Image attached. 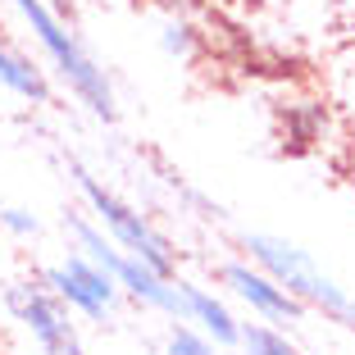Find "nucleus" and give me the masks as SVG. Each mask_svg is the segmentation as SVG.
I'll list each match as a JSON object with an SVG mask.
<instances>
[{"label":"nucleus","mask_w":355,"mask_h":355,"mask_svg":"<svg viewBox=\"0 0 355 355\" xmlns=\"http://www.w3.org/2000/svg\"><path fill=\"white\" fill-rule=\"evenodd\" d=\"M0 232H14V237H37V232H42V223H37V214H32V209L5 205V209H0Z\"/></svg>","instance_id":"nucleus-13"},{"label":"nucleus","mask_w":355,"mask_h":355,"mask_svg":"<svg viewBox=\"0 0 355 355\" xmlns=\"http://www.w3.org/2000/svg\"><path fill=\"white\" fill-rule=\"evenodd\" d=\"M159 355H219V346L209 342L200 328L173 324V328L164 333V346H159Z\"/></svg>","instance_id":"nucleus-12"},{"label":"nucleus","mask_w":355,"mask_h":355,"mask_svg":"<svg viewBox=\"0 0 355 355\" xmlns=\"http://www.w3.org/2000/svg\"><path fill=\"white\" fill-rule=\"evenodd\" d=\"M42 282L78 314V319H87V324H105V319H114L119 301H123L119 282L110 278L92 255H83V251H69L64 260L46 264Z\"/></svg>","instance_id":"nucleus-6"},{"label":"nucleus","mask_w":355,"mask_h":355,"mask_svg":"<svg viewBox=\"0 0 355 355\" xmlns=\"http://www.w3.org/2000/svg\"><path fill=\"white\" fill-rule=\"evenodd\" d=\"M219 282L228 287L232 301L251 310L255 324L292 328V324H301V319H305V305L296 301V296L287 292L273 273H264L260 264H251V260H228V264H219Z\"/></svg>","instance_id":"nucleus-7"},{"label":"nucleus","mask_w":355,"mask_h":355,"mask_svg":"<svg viewBox=\"0 0 355 355\" xmlns=\"http://www.w3.org/2000/svg\"><path fill=\"white\" fill-rule=\"evenodd\" d=\"M241 251H246L251 264H260L264 273H273L305 310H319L324 319H333V324H342V328L355 333V296L346 292L305 246L278 237V232H246Z\"/></svg>","instance_id":"nucleus-2"},{"label":"nucleus","mask_w":355,"mask_h":355,"mask_svg":"<svg viewBox=\"0 0 355 355\" xmlns=\"http://www.w3.org/2000/svg\"><path fill=\"white\" fill-rule=\"evenodd\" d=\"M241 355H305L301 346L292 342L287 328H273V324H241Z\"/></svg>","instance_id":"nucleus-10"},{"label":"nucleus","mask_w":355,"mask_h":355,"mask_svg":"<svg viewBox=\"0 0 355 355\" xmlns=\"http://www.w3.org/2000/svg\"><path fill=\"white\" fill-rule=\"evenodd\" d=\"M159 46H164V55H173V60H196L200 55V32L191 28L187 19H168L164 28H159Z\"/></svg>","instance_id":"nucleus-11"},{"label":"nucleus","mask_w":355,"mask_h":355,"mask_svg":"<svg viewBox=\"0 0 355 355\" xmlns=\"http://www.w3.org/2000/svg\"><path fill=\"white\" fill-rule=\"evenodd\" d=\"M69 228H73V237H78V251L92 255V260L119 282V292H123L132 305H141V310H155V314H168L173 324H182V296H178V278H164V273H155L150 264H141V260H132L128 251H119L114 241L101 232V223H96V219H73Z\"/></svg>","instance_id":"nucleus-4"},{"label":"nucleus","mask_w":355,"mask_h":355,"mask_svg":"<svg viewBox=\"0 0 355 355\" xmlns=\"http://www.w3.org/2000/svg\"><path fill=\"white\" fill-rule=\"evenodd\" d=\"M0 92L23 101V105H51V78H46V69L37 60H28L19 46H10L5 37H0Z\"/></svg>","instance_id":"nucleus-9"},{"label":"nucleus","mask_w":355,"mask_h":355,"mask_svg":"<svg viewBox=\"0 0 355 355\" xmlns=\"http://www.w3.org/2000/svg\"><path fill=\"white\" fill-rule=\"evenodd\" d=\"M69 168H73L78 191H83L87 209H92V219L101 223L105 237L114 241L119 251H128L132 260L150 264L155 273L178 278V251H173V241H168L164 232L150 223V214H141L132 200H123L114 187H110V182H101L92 168H83V164H69Z\"/></svg>","instance_id":"nucleus-3"},{"label":"nucleus","mask_w":355,"mask_h":355,"mask_svg":"<svg viewBox=\"0 0 355 355\" xmlns=\"http://www.w3.org/2000/svg\"><path fill=\"white\" fill-rule=\"evenodd\" d=\"M5 310L14 314V324H23V333L37 342L42 355H87L78 314L69 310L42 278L14 282L10 292H5Z\"/></svg>","instance_id":"nucleus-5"},{"label":"nucleus","mask_w":355,"mask_h":355,"mask_svg":"<svg viewBox=\"0 0 355 355\" xmlns=\"http://www.w3.org/2000/svg\"><path fill=\"white\" fill-rule=\"evenodd\" d=\"M5 5H10V10L19 14V23L32 32V42L42 46L46 64H51L55 78L78 96V105H83L92 119H101V123H114L119 119L114 83H110V73L96 64V55L83 46L73 23L64 19L51 0H5Z\"/></svg>","instance_id":"nucleus-1"},{"label":"nucleus","mask_w":355,"mask_h":355,"mask_svg":"<svg viewBox=\"0 0 355 355\" xmlns=\"http://www.w3.org/2000/svg\"><path fill=\"white\" fill-rule=\"evenodd\" d=\"M178 296H182V324L200 328L209 342L219 346H237L241 342V319L219 292H209V287H196V282L178 278Z\"/></svg>","instance_id":"nucleus-8"}]
</instances>
